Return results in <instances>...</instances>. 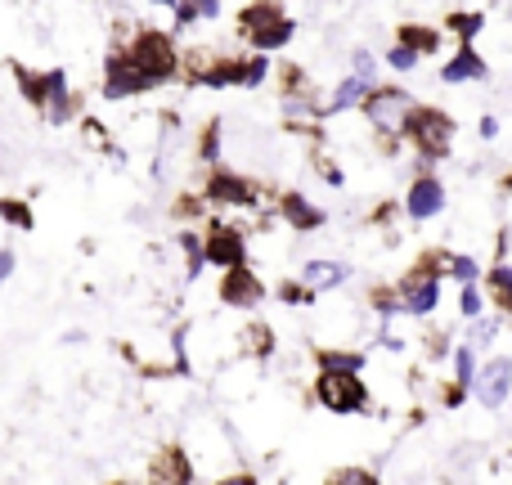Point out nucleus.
I'll list each match as a JSON object with an SVG mask.
<instances>
[{
	"instance_id": "1",
	"label": "nucleus",
	"mask_w": 512,
	"mask_h": 485,
	"mask_svg": "<svg viewBox=\"0 0 512 485\" xmlns=\"http://www.w3.org/2000/svg\"><path fill=\"white\" fill-rule=\"evenodd\" d=\"M117 54H126V63H131L140 77H149L153 90H158V86H167L171 77H180V54L185 50H180L167 32H158V27H140V36Z\"/></svg>"
},
{
	"instance_id": "2",
	"label": "nucleus",
	"mask_w": 512,
	"mask_h": 485,
	"mask_svg": "<svg viewBox=\"0 0 512 485\" xmlns=\"http://www.w3.org/2000/svg\"><path fill=\"white\" fill-rule=\"evenodd\" d=\"M239 36L248 41L252 54H274L297 36V18L279 5H243L239 9Z\"/></svg>"
},
{
	"instance_id": "3",
	"label": "nucleus",
	"mask_w": 512,
	"mask_h": 485,
	"mask_svg": "<svg viewBox=\"0 0 512 485\" xmlns=\"http://www.w3.org/2000/svg\"><path fill=\"white\" fill-rule=\"evenodd\" d=\"M414 99L405 95V90L396 86H378L369 99H364V117L373 122V131L387 135V140H400V135H409V122H414Z\"/></svg>"
},
{
	"instance_id": "4",
	"label": "nucleus",
	"mask_w": 512,
	"mask_h": 485,
	"mask_svg": "<svg viewBox=\"0 0 512 485\" xmlns=\"http://www.w3.org/2000/svg\"><path fill=\"white\" fill-rule=\"evenodd\" d=\"M315 400L328 414H360V409H369V391H364V382L355 373H319Z\"/></svg>"
},
{
	"instance_id": "5",
	"label": "nucleus",
	"mask_w": 512,
	"mask_h": 485,
	"mask_svg": "<svg viewBox=\"0 0 512 485\" xmlns=\"http://www.w3.org/2000/svg\"><path fill=\"white\" fill-rule=\"evenodd\" d=\"M203 256H207V265H216L225 274L239 270V265H248V234L225 221H212L203 230Z\"/></svg>"
},
{
	"instance_id": "6",
	"label": "nucleus",
	"mask_w": 512,
	"mask_h": 485,
	"mask_svg": "<svg viewBox=\"0 0 512 485\" xmlns=\"http://www.w3.org/2000/svg\"><path fill=\"white\" fill-rule=\"evenodd\" d=\"M256 198H261V189H256L248 176H239V171H230V167L207 171L203 203H212V207H239V212H248V207H256Z\"/></svg>"
},
{
	"instance_id": "7",
	"label": "nucleus",
	"mask_w": 512,
	"mask_h": 485,
	"mask_svg": "<svg viewBox=\"0 0 512 485\" xmlns=\"http://www.w3.org/2000/svg\"><path fill=\"white\" fill-rule=\"evenodd\" d=\"M409 140L418 144L427 162L432 158H445L450 153V140H454V122L441 113V108H418L414 122H409Z\"/></svg>"
},
{
	"instance_id": "8",
	"label": "nucleus",
	"mask_w": 512,
	"mask_h": 485,
	"mask_svg": "<svg viewBox=\"0 0 512 485\" xmlns=\"http://www.w3.org/2000/svg\"><path fill=\"white\" fill-rule=\"evenodd\" d=\"M396 297H400V310H405V315L427 319L436 306H441V279L432 274V265H418V270H409L405 279H400Z\"/></svg>"
},
{
	"instance_id": "9",
	"label": "nucleus",
	"mask_w": 512,
	"mask_h": 485,
	"mask_svg": "<svg viewBox=\"0 0 512 485\" xmlns=\"http://www.w3.org/2000/svg\"><path fill=\"white\" fill-rule=\"evenodd\" d=\"M225 310H256L265 301V283L252 265H239V270L221 274V288H216Z\"/></svg>"
},
{
	"instance_id": "10",
	"label": "nucleus",
	"mask_w": 512,
	"mask_h": 485,
	"mask_svg": "<svg viewBox=\"0 0 512 485\" xmlns=\"http://www.w3.org/2000/svg\"><path fill=\"white\" fill-rule=\"evenodd\" d=\"M472 396H477L486 409H504L512 400V360L495 355V360L481 364L477 382H472Z\"/></svg>"
},
{
	"instance_id": "11",
	"label": "nucleus",
	"mask_w": 512,
	"mask_h": 485,
	"mask_svg": "<svg viewBox=\"0 0 512 485\" xmlns=\"http://www.w3.org/2000/svg\"><path fill=\"white\" fill-rule=\"evenodd\" d=\"M153 81L140 77V72L126 63V54H108L104 59V99H135V95H149Z\"/></svg>"
},
{
	"instance_id": "12",
	"label": "nucleus",
	"mask_w": 512,
	"mask_h": 485,
	"mask_svg": "<svg viewBox=\"0 0 512 485\" xmlns=\"http://www.w3.org/2000/svg\"><path fill=\"white\" fill-rule=\"evenodd\" d=\"M405 212L409 221H432V216L445 212V185L436 176H418L405 194Z\"/></svg>"
},
{
	"instance_id": "13",
	"label": "nucleus",
	"mask_w": 512,
	"mask_h": 485,
	"mask_svg": "<svg viewBox=\"0 0 512 485\" xmlns=\"http://www.w3.org/2000/svg\"><path fill=\"white\" fill-rule=\"evenodd\" d=\"M81 113V99L68 90V72L63 68H50V99H45V122L50 126H68L72 117Z\"/></svg>"
},
{
	"instance_id": "14",
	"label": "nucleus",
	"mask_w": 512,
	"mask_h": 485,
	"mask_svg": "<svg viewBox=\"0 0 512 485\" xmlns=\"http://www.w3.org/2000/svg\"><path fill=\"white\" fill-rule=\"evenodd\" d=\"M346 279H351V265H342V261H306L301 265V274H297V283L310 292V297L342 288Z\"/></svg>"
},
{
	"instance_id": "15",
	"label": "nucleus",
	"mask_w": 512,
	"mask_h": 485,
	"mask_svg": "<svg viewBox=\"0 0 512 485\" xmlns=\"http://www.w3.org/2000/svg\"><path fill=\"white\" fill-rule=\"evenodd\" d=\"M153 481L158 485H194V463H189V454L180 450V445L162 450L158 459H153Z\"/></svg>"
},
{
	"instance_id": "16",
	"label": "nucleus",
	"mask_w": 512,
	"mask_h": 485,
	"mask_svg": "<svg viewBox=\"0 0 512 485\" xmlns=\"http://www.w3.org/2000/svg\"><path fill=\"white\" fill-rule=\"evenodd\" d=\"M279 216L292 225L297 234H310V230H319L324 225V212H319L315 203H310L306 194H283L279 198Z\"/></svg>"
},
{
	"instance_id": "17",
	"label": "nucleus",
	"mask_w": 512,
	"mask_h": 485,
	"mask_svg": "<svg viewBox=\"0 0 512 485\" xmlns=\"http://www.w3.org/2000/svg\"><path fill=\"white\" fill-rule=\"evenodd\" d=\"M373 90H378V86H369V81H360V77L337 81L333 95L324 99V113H351V108H364V99H369Z\"/></svg>"
},
{
	"instance_id": "18",
	"label": "nucleus",
	"mask_w": 512,
	"mask_h": 485,
	"mask_svg": "<svg viewBox=\"0 0 512 485\" xmlns=\"http://www.w3.org/2000/svg\"><path fill=\"white\" fill-rule=\"evenodd\" d=\"M441 81H450V86H463V81H486V63H481V54L472 50V45H463V50L441 68Z\"/></svg>"
},
{
	"instance_id": "19",
	"label": "nucleus",
	"mask_w": 512,
	"mask_h": 485,
	"mask_svg": "<svg viewBox=\"0 0 512 485\" xmlns=\"http://www.w3.org/2000/svg\"><path fill=\"white\" fill-rule=\"evenodd\" d=\"M221 18V0H176L171 5V23L176 27H203Z\"/></svg>"
},
{
	"instance_id": "20",
	"label": "nucleus",
	"mask_w": 512,
	"mask_h": 485,
	"mask_svg": "<svg viewBox=\"0 0 512 485\" xmlns=\"http://www.w3.org/2000/svg\"><path fill=\"white\" fill-rule=\"evenodd\" d=\"M265 77H270V54H234V86L256 90Z\"/></svg>"
},
{
	"instance_id": "21",
	"label": "nucleus",
	"mask_w": 512,
	"mask_h": 485,
	"mask_svg": "<svg viewBox=\"0 0 512 485\" xmlns=\"http://www.w3.org/2000/svg\"><path fill=\"white\" fill-rule=\"evenodd\" d=\"M18 77V90H23V99L36 108V113H45V99H50V72H27V68H14Z\"/></svg>"
},
{
	"instance_id": "22",
	"label": "nucleus",
	"mask_w": 512,
	"mask_h": 485,
	"mask_svg": "<svg viewBox=\"0 0 512 485\" xmlns=\"http://www.w3.org/2000/svg\"><path fill=\"white\" fill-rule=\"evenodd\" d=\"M364 355L360 351H342V346H324L319 351V373H355L360 378Z\"/></svg>"
},
{
	"instance_id": "23",
	"label": "nucleus",
	"mask_w": 512,
	"mask_h": 485,
	"mask_svg": "<svg viewBox=\"0 0 512 485\" xmlns=\"http://www.w3.org/2000/svg\"><path fill=\"white\" fill-rule=\"evenodd\" d=\"M176 247H180V256H185V279H198V274H203V265H207L203 234H198V230H180L176 234Z\"/></svg>"
},
{
	"instance_id": "24",
	"label": "nucleus",
	"mask_w": 512,
	"mask_h": 485,
	"mask_svg": "<svg viewBox=\"0 0 512 485\" xmlns=\"http://www.w3.org/2000/svg\"><path fill=\"white\" fill-rule=\"evenodd\" d=\"M0 221L18 234H32V225H36L32 203H23V198H0Z\"/></svg>"
},
{
	"instance_id": "25",
	"label": "nucleus",
	"mask_w": 512,
	"mask_h": 485,
	"mask_svg": "<svg viewBox=\"0 0 512 485\" xmlns=\"http://www.w3.org/2000/svg\"><path fill=\"white\" fill-rule=\"evenodd\" d=\"M481 27H486V14H481V9H454V14L445 18V32H454L459 41L481 36Z\"/></svg>"
},
{
	"instance_id": "26",
	"label": "nucleus",
	"mask_w": 512,
	"mask_h": 485,
	"mask_svg": "<svg viewBox=\"0 0 512 485\" xmlns=\"http://www.w3.org/2000/svg\"><path fill=\"white\" fill-rule=\"evenodd\" d=\"M239 346H243V355H256V360H265V355L274 351V333H270L265 324H256V319H252V324L239 333Z\"/></svg>"
},
{
	"instance_id": "27",
	"label": "nucleus",
	"mask_w": 512,
	"mask_h": 485,
	"mask_svg": "<svg viewBox=\"0 0 512 485\" xmlns=\"http://www.w3.org/2000/svg\"><path fill=\"white\" fill-rule=\"evenodd\" d=\"M400 45H409L414 54H432L436 45H441V36H436L432 27H423V23H405L400 27Z\"/></svg>"
},
{
	"instance_id": "28",
	"label": "nucleus",
	"mask_w": 512,
	"mask_h": 485,
	"mask_svg": "<svg viewBox=\"0 0 512 485\" xmlns=\"http://www.w3.org/2000/svg\"><path fill=\"white\" fill-rule=\"evenodd\" d=\"M198 162L203 167H221V122H207L203 135H198Z\"/></svg>"
},
{
	"instance_id": "29",
	"label": "nucleus",
	"mask_w": 512,
	"mask_h": 485,
	"mask_svg": "<svg viewBox=\"0 0 512 485\" xmlns=\"http://www.w3.org/2000/svg\"><path fill=\"white\" fill-rule=\"evenodd\" d=\"M454 382H459L463 391L477 382V351H472V346H454Z\"/></svg>"
},
{
	"instance_id": "30",
	"label": "nucleus",
	"mask_w": 512,
	"mask_h": 485,
	"mask_svg": "<svg viewBox=\"0 0 512 485\" xmlns=\"http://www.w3.org/2000/svg\"><path fill=\"white\" fill-rule=\"evenodd\" d=\"M486 283H490V297H495L499 306H504L508 315H512V265H495Z\"/></svg>"
},
{
	"instance_id": "31",
	"label": "nucleus",
	"mask_w": 512,
	"mask_h": 485,
	"mask_svg": "<svg viewBox=\"0 0 512 485\" xmlns=\"http://www.w3.org/2000/svg\"><path fill=\"white\" fill-rule=\"evenodd\" d=\"M445 270H450L454 279L463 283V288H472V283L481 279V265L472 261V256H445Z\"/></svg>"
},
{
	"instance_id": "32",
	"label": "nucleus",
	"mask_w": 512,
	"mask_h": 485,
	"mask_svg": "<svg viewBox=\"0 0 512 485\" xmlns=\"http://www.w3.org/2000/svg\"><path fill=\"white\" fill-rule=\"evenodd\" d=\"M351 77L369 81V86H378V59H373L369 50H355L351 54Z\"/></svg>"
},
{
	"instance_id": "33",
	"label": "nucleus",
	"mask_w": 512,
	"mask_h": 485,
	"mask_svg": "<svg viewBox=\"0 0 512 485\" xmlns=\"http://www.w3.org/2000/svg\"><path fill=\"white\" fill-rule=\"evenodd\" d=\"M459 310H463V319H472V324H477V319L486 315V297H481V288H477V283H472V288H463Z\"/></svg>"
},
{
	"instance_id": "34",
	"label": "nucleus",
	"mask_w": 512,
	"mask_h": 485,
	"mask_svg": "<svg viewBox=\"0 0 512 485\" xmlns=\"http://www.w3.org/2000/svg\"><path fill=\"white\" fill-rule=\"evenodd\" d=\"M328 485H378V477H373L369 468H337L333 477H328Z\"/></svg>"
},
{
	"instance_id": "35",
	"label": "nucleus",
	"mask_w": 512,
	"mask_h": 485,
	"mask_svg": "<svg viewBox=\"0 0 512 485\" xmlns=\"http://www.w3.org/2000/svg\"><path fill=\"white\" fill-rule=\"evenodd\" d=\"M499 337V319H477V324H472V351H477V346H490Z\"/></svg>"
},
{
	"instance_id": "36",
	"label": "nucleus",
	"mask_w": 512,
	"mask_h": 485,
	"mask_svg": "<svg viewBox=\"0 0 512 485\" xmlns=\"http://www.w3.org/2000/svg\"><path fill=\"white\" fill-rule=\"evenodd\" d=\"M387 63H391V68H396V72H414V68H418V54L409 50V45H391Z\"/></svg>"
},
{
	"instance_id": "37",
	"label": "nucleus",
	"mask_w": 512,
	"mask_h": 485,
	"mask_svg": "<svg viewBox=\"0 0 512 485\" xmlns=\"http://www.w3.org/2000/svg\"><path fill=\"white\" fill-rule=\"evenodd\" d=\"M81 131H86V144H95V149H113V144H108V126H99L95 117H86V122H81Z\"/></svg>"
},
{
	"instance_id": "38",
	"label": "nucleus",
	"mask_w": 512,
	"mask_h": 485,
	"mask_svg": "<svg viewBox=\"0 0 512 485\" xmlns=\"http://www.w3.org/2000/svg\"><path fill=\"white\" fill-rule=\"evenodd\" d=\"M279 301H288V306H306V301H315V297H310L297 279H288V283H279Z\"/></svg>"
},
{
	"instance_id": "39",
	"label": "nucleus",
	"mask_w": 512,
	"mask_h": 485,
	"mask_svg": "<svg viewBox=\"0 0 512 485\" xmlns=\"http://www.w3.org/2000/svg\"><path fill=\"white\" fill-rule=\"evenodd\" d=\"M14 270H18V252L14 247H0V288L14 279Z\"/></svg>"
},
{
	"instance_id": "40",
	"label": "nucleus",
	"mask_w": 512,
	"mask_h": 485,
	"mask_svg": "<svg viewBox=\"0 0 512 485\" xmlns=\"http://www.w3.org/2000/svg\"><path fill=\"white\" fill-rule=\"evenodd\" d=\"M477 135H481V140H495V135H499V117H481V122H477Z\"/></svg>"
},
{
	"instance_id": "41",
	"label": "nucleus",
	"mask_w": 512,
	"mask_h": 485,
	"mask_svg": "<svg viewBox=\"0 0 512 485\" xmlns=\"http://www.w3.org/2000/svg\"><path fill=\"white\" fill-rule=\"evenodd\" d=\"M319 176H324V180H328V185H342V180H346V176H342V171H337V167H333V162H319Z\"/></svg>"
},
{
	"instance_id": "42",
	"label": "nucleus",
	"mask_w": 512,
	"mask_h": 485,
	"mask_svg": "<svg viewBox=\"0 0 512 485\" xmlns=\"http://www.w3.org/2000/svg\"><path fill=\"white\" fill-rule=\"evenodd\" d=\"M216 485H256V477H248V472H230V477H221Z\"/></svg>"
},
{
	"instance_id": "43",
	"label": "nucleus",
	"mask_w": 512,
	"mask_h": 485,
	"mask_svg": "<svg viewBox=\"0 0 512 485\" xmlns=\"http://www.w3.org/2000/svg\"><path fill=\"white\" fill-rule=\"evenodd\" d=\"M117 485H135V481H117Z\"/></svg>"
}]
</instances>
